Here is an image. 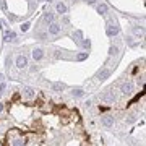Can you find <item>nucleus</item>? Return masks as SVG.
<instances>
[{"instance_id":"obj_1","label":"nucleus","mask_w":146,"mask_h":146,"mask_svg":"<svg viewBox=\"0 0 146 146\" xmlns=\"http://www.w3.org/2000/svg\"><path fill=\"white\" fill-rule=\"evenodd\" d=\"M60 31H62V26L58 25V23H50L49 25V28H47V34H50V36H57V34H60Z\"/></svg>"},{"instance_id":"obj_2","label":"nucleus","mask_w":146,"mask_h":146,"mask_svg":"<svg viewBox=\"0 0 146 146\" xmlns=\"http://www.w3.org/2000/svg\"><path fill=\"white\" fill-rule=\"evenodd\" d=\"M120 28L117 26V23H114V21H109L107 23V36H115V34H119Z\"/></svg>"},{"instance_id":"obj_3","label":"nucleus","mask_w":146,"mask_h":146,"mask_svg":"<svg viewBox=\"0 0 146 146\" xmlns=\"http://www.w3.org/2000/svg\"><path fill=\"white\" fill-rule=\"evenodd\" d=\"M114 117L112 115H104V117H101V123L104 127H107V128H110V127H114Z\"/></svg>"},{"instance_id":"obj_4","label":"nucleus","mask_w":146,"mask_h":146,"mask_svg":"<svg viewBox=\"0 0 146 146\" xmlns=\"http://www.w3.org/2000/svg\"><path fill=\"white\" fill-rule=\"evenodd\" d=\"M15 63H16V67L20 68V70H23V68H26V65H28V58L25 57V55H18L16 60H15Z\"/></svg>"},{"instance_id":"obj_5","label":"nucleus","mask_w":146,"mask_h":146,"mask_svg":"<svg viewBox=\"0 0 146 146\" xmlns=\"http://www.w3.org/2000/svg\"><path fill=\"white\" fill-rule=\"evenodd\" d=\"M23 96H25L26 99H33V98L36 96V89L29 88V86H25V88H23Z\"/></svg>"},{"instance_id":"obj_6","label":"nucleus","mask_w":146,"mask_h":146,"mask_svg":"<svg viewBox=\"0 0 146 146\" xmlns=\"http://www.w3.org/2000/svg\"><path fill=\"white\" fill-rule=\"evenodd\" d=\"M110 76V70H107V68H104V70H101L99 73H98V80L99 81H104V80H107Z\"/></svg>"},{"instance_id":"obj_7","label":"nucleus","mask_w":146,"mask_h":146,"mask_svg":"<svg viewBox=\"0 0 146 146\" xmlns=\"http://www.w3.org/2000/svg\"><path fill=\"white\" fill-rule=\"evenodd\" d=\"M42 57H44V50H42L41 47H36V49L33 50V58H34V60H41Z\"/></svg>"},{"instance_id":"obj_8","label":"nucleus","mask_w":146,"mask_h":146,"mask_svg":"<svg viewBox=\"0 0 146 146\" xmlns=\"http://www.w3.org/2000/svg\"><path fill=\"white\" fill-rule=\"evenodd\" d=\"M101 99L104 101V102H114V101H115V96H114V93H112V91H109V93L102 94V96H101Z\"/></svg>"},{"instance_id":"obj_9","label":"nucleus","mask_w":146,"mask_h":146,"mask_svg":"<svg viewBox=\"0 0 146 146\" xmlns=\"http://www.w3.org/2000/svg\"><path fill=\"white\" fill-rule=\"evenodd\" d=\"M120 89H122V93L123 94H131V89H133V86H131V83H122V86H120Z\"/></svg>"},{"instance_id":"obj_10","label":"nucleus","mask_w":146,"mask_h":146,"mask_svg":"<svg viewBox=\"0 0 146 146\" xmlns=\"http://www.w3.org/2000/svg\"><path fill=\"white\" fill-rule=\"evenodd\" d=\"M55 8H57V13H60V15H65V13H67V5L62 3V2H58Z\"/></svg>"},{"instance_id":"obj_11","label":"nucleus","mask_w":146,"mask_h":146,"mask_svg":"<svg viewBox=\"0 0 146 146\" xmlns=\"http://www.w3.org/2000/svg\"><path fill=\"white\" fill-rule=\"evenodd\" d=\"M72 96H73V98H83V96H84V91H83V89H73V91H72Z\"/></svg>"},{"instance_id":"obj_12","label":"nucleus","mask_w":146,"mask_h":146,"mask_svg":"<svg viewBox=\"0 0 146 146\" xmlns=\"http://www.w3.org/2000/svg\"><path fill=\"white\" fill-rule=\"evenodd\" d=\"M26 145V138H16L13 141V146H25Z\"/></svg>"},{"instance_id":"obj_13","label":"nucleus","mask_w":146,"mask_h":146,"mask_svg":"<svg viewBox=\"0 0 146 146\" xmlns=\"http://www.w3.org/2000/svg\"><path fill=\"white\" fill-rule=\"evenodd\" d=\"M15 37H16V34L13 31H7L5 33V41H15Z\"/></svg>"},{"instance_id":"obj_14","label":"nucleus","mask_w":146,"mask_h":146,"mask_svg":"<svg viewBox=\"0 0 146 146\" xmlns=\"http://www.w3.org/2000/svg\"><path fill=\"white\" fill-rule=\"evenodd\" d=\"M44 21H46V23H49V25H50V23H54V15H52V13H44Z\"/></svg>"},{"instance_id":"obj_15","label":"nucleus","mask_w":146,"mask_h":146,"mask_svg":"<svg viewBox=\"0 0 146 146\" xmlns=\"http://www.w3.org/2000/svg\"><path fill=\"white\" fill-rule=\"evenodd\" d=\"M52 88L55 89L57 93H60L62 89H65V84H63V83H60V81H58V83H54V86H52Z\"/></svg>"},{"instance_id":"obj_16","label":"nucleus","mask_w":146,"mask_h":146,"mask_svg":"<svg viewBox=\"0 0 146 146\" xmlns=\"http://www.w3.org/2000/svg\"><path fill=\"white\" fill-rule=\"evenodd\" d=\"M98 13L106 15V13H107V5H104V3H102V5H99V7H98Z\"/></svg>"},{"instance_id":"obj_17","label":"nucleus","mask_w":146,"mask_h":146,"mask_svg":"<svg viewBox=\"0 0 146 146\" xmlns=\"http://www.w3.org/2000/svg\"><path fill=\"white\" fill-rule=\"evenodd\" d=\"M29 26H31L29 23H23V25H21V26H20V29H21V31H23V33H26L28 29H29Z\"/></svg>"},{"instance_id":"obj_18","label":"nucleus","mask_w":146,"mask_h":146,"mask_svg":"<svg viewBox=\"0 0 146 146\" xmlns=\"http://www.w3.org/2000/svg\"><path fill=\"white\" fill-rule=\"evenodd\" d=\"M117 52H119V49H117V47H115V46H112V47H110V49H109V55H115V54H117Z\"/></svg>"},{"instance_id":"obj_19","label":"nucleus","mask_w":146,"mask_h":146,"mask_svg":"<svg viewBox=\"0 0 146 146\" xmlns=\"http://www.w3.org/2000/svg\"><path fill=\"white\" fill-rule=\"evenodd\" d=\"M37 37H39L41 41H44V39L47 37V33H37Z\"/></svg>"},{"instance_id":"obj_20","label":"nucleus","mask_w":146,"mask_h":146,"mask_svg":"<svg viewBox=\"0 0 146 146\" xmlns=\"http://www.w3.org/2000/svg\"><path fill=\"white\" fill-rule=\"evenodd\" d=\"M86 57H88V54H78V57L76 58H78V60H84Z\"/></svg>"},{"instance_id":"obj_21","label":"nucleus","mask_w":146,"mask_h":146,"mask_svg":"<svg viewBox=\"0 0 146 146\" xmlns=\"http://www.w3.org/2000/svg\"><path fill=\"white\" fill-rule=\"evenodd\" d=\"M83 46H84V47H89V46H91V42H89V39H88V41H83Z\"/></svg>"},{"instance_id":"obj_22","label":"nucleus","mask_w":146,"mask_h":146,"mask_svg":"<svg viewBox=\"0 0 146 146\" xmlns=\"http://www.w3.org/2000/svg\"><path fill=\"white\" fill-rule=\"evenodd\" d=\"M3 89H5V84H0V94L3 93Z\"/></svg>"},{"instance_id":"obj_23","label":"nucleus","mask_w":146,"mask_h":146,"mask_svg":"<svg viewBox=\"0 0 146 146\" xmlns=\"http://www.w3.org/2000/svg\"><path fill=\"white\" fill-rule=\"evenodd\" d=\"M86 2H88L89 5H93V3H96V0H86Z\"/></svg>"},{"instance_id":"obj_24","label":"nucleus","mask_w":146,"mask_h":146,"mask_svg":"<svg viewBox=\"0 0 146 146\" xmlns=\"http://www.w3.org/2000/svg\"><path fill=\"white\" fill-rule=\"evenodd\" d=\"M2 110H3V104H2V102H0V112H2Z\"/></svg>"},{"instance_id":"obj_25","label":"nucleus","mask_w":146,"mask_h":146,"mask_svg":"<svg viewBox=\"0 0 146 146\" xmlns=\"http://www.w3.org/2000/svg\"><path fill=\"white\" fill-rule=\"evenodd\" d=\"M73 2H75V0H73Z\"/></svg>"}]
</instances>
